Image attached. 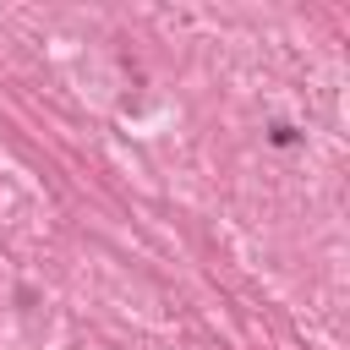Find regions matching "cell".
I'll use <instances>...</instances> for the list:
<instances>
[{"label":"cell","mask_w":350,"mask_h":350,"mask_svg":"<svg viewBox=\"0 0 350 350\" xmlns=\"http://www.w3.org/2000/svg\"><path fill=\"white\" fill-rule=\"evenodd\" d=\"M268 142H273V148H290V142H295V126H284V120L268 126Z\"/></svg>","instance_id":"cell-1"}]
</instances>
